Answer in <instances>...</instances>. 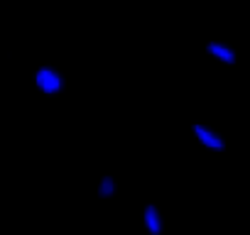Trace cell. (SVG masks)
<instances>
[{
	"instance_id": "6da1fadb",
	"label": "cell",
	"mask_w": 250,
	"mask_h": 235,
	"mask_svg": "<svg viewBox=\"0 0 250 235\" xmlns=\"http://www.w3.org/2000/svg\"><path fill=\"white\" fill-rule=\"evenodd\" d=\"M32 83H35V88H37L42 96H59V93L64 91V86H66V78H64V74H62L57 66L42 64V66L35 69Z\"/></svg>"
},
{
	"instance_id": "7a4b0ae2",
	"label": "cell",
	"mask_w": 250,
	"mask_h": 235,
	"mask_svg": "<svg viewBox=\"0 0 250 235\" xmlns=\"http://www.w3.org/2000/svg\"><path fill=\"white\" fill-rule=\"evenodd\" d=\"M191 135H194V140H196L201 147H206V150H211V152H226V147H228L226 137H223L218 130H213L211 125L194 123V125H191Z\"/></svg>"
},
{
	"instance_id": "3957f363",
	"label": "cell",
	"mask_w": 250,
	"mask_h": 235,
	"mask_svg": "<svg viewBox=\"0 0 250 235\" xmlns=\"http://www.w3.org/2000/svg\"><path fill=\"white\" fill-rule=\"evenodd\" d=\"M204 52H206L208 59H213V61H218L223 66H235V61H238L235 47L228 44L226 39H208L206 47H204Z\"/></svg>"
},
{
	"instance_id": "277c9868",
	"label": "cell",
	"mask_w": 250,
	"mask_h": 235,
	"mask_svg": "<svg viewBox=\"0 0 250 235\" xmlns=\"http://www.w3.org/2000/svg\"><path fill=\"white\" fill-rule=\"evenodd\" d=\"M143 225L147 230V235H162L165 230V218L157 203H145L143 208Z\"/></svg>"
},
{
	"instance_id": "5b68a950",
	"label": "cell",
	"mask_w": 250,
	"mask_h": 235,
	"mask_svg": "<svg viewBox=\"0 0 250 235\" xmlns=\"http://www.w3.org/2000/svg\"><path fill=\"white\" fill-rule=\"evenodd\" d=\"M96 196H98L101 201H110V198L118 196V181H115L113 174H103V176L98 179V184H96Z\"/></svg>"
}]
</instances>
